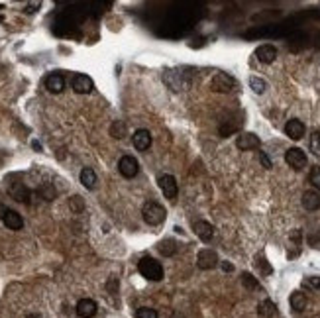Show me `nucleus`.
Listing matches in <instances>:
<instances>
[{"label":"nucleus","instance_id":"obj_34","mask_svg":"<svg viewBox=\"0 0 320 318\" xmlns=\"http://www.w3.org/2000/svg\"><path fill=\"white\" fill-rule=\"evenodd\" d=\"M37 8H42V2H32V4H26V12H28V14L35 12Z\"/></svg>","mask_w":320,"mask_h":318},{"label":"nucleus","instance_id":"obj_9","mask_svg":"<svg viewBox=\"0 0 320 318\" xmlns=\"http://www.w3.org/2000/svg\"><path fill=\"white\" fill-rule=\"evenodd\" d=\"M71 87H73V90L79 92V95H88V92L95 88V83H92V79L88 77V75L79 73V75H75L73 81H71Z\"/></svg>","mask_w":320,"mask_h":318},{"label":"nucleus","instance_id":"obj_37","mask_svg":"<svg viewBox=\"0 0 320 318\" xmlns=\"http://www.w3.org/2000/svg\"><path fill=\"white\" fill-rule=\"evenodd\" d=\"M26 318H42V316H40V314H28Z\"/></svg>","mask_w":320,"mask_h":318},{"label":"nucleus","instance_id":"obj_27","mask_svg":"<svg viewBox=\"0 0 320 318\" xmlns=\"http://www.w3.org/2000/svg\"><path fill=\"white\" fill-rule=\"evenodd\" d=\"M309 181L314 189H318L320 191V169L318 167H312V171H310V175H309Z\"/></svg>","mask_w":320,"mask_h":318},{"label":"nucleus","instance_id":"obj_1","mask_svg":"<svg viewBox=\"0 0 320 318\" xmlns=\"http://www.w3.org/2000/svg\"><path fill=\"white\" fill-rule=\"evenodd\" d=\"M138 271L147 281H161L163 279V267L159 261H155L154 257H142L138 264Z\"/></svg>","mask_w":320,"mask_h":318},{"label":"nucleus","instance_id":"obj_24","mask_svg":"<svg viewBox=\"0 0 320 318\" xmlns=\"http://www.w3.org/2000/svg\"><path fill=\"white\" fill-rule=\"evenodd\" d=\"M110 134L114 136V138H118V140H122V138H126V124H122V122H114L110 128Z\"/></svg>","mask_w":320,"mask_h":318},{"label":"nucleus","instance_id":"obj_22","mask_svg":"<svg viewBox=\"0 0 320 318\" xmlns=\"http://www.w3.org/2000/svg\"><path fill=\"white\" fill-rule=\"evenodd\" d=\"M157 250H159V253H161V255L171 257V255H175V252H177V244H175V240H171V238H169V240L159 241Z\"/></svg>","mask_w":320,"mask_h":318},{"label":"nucleus","instance_id":"obj_18","mask_svg":"<svg viewBox=\"0 0 320 318\" xmlns=\"http://www.w3.org/2000/svg\"><path fill=\"white\" fill-rule=\"evenodd\" d=\"M10 195L18 202H30V191H28V186L22 185V183H14L10 186Z\"/></svg>","mask_w":320,"mask_h":318},{"label":"nucleus","instance_id":"obj_36","mask_svg":"<svg viewBox=\"0 0 320 318\" xmlns=\"http://www.w3.org/2000/svg\"><path fill=\"white\" fill-rule=\"evenodd\" d=\"M6 212H8V209H6V207H4L2 202H0V220H4V216H6Z\"/></svg>","mask_w":320,"mask_h":318},{"label":"nucleus","instance_id":"obj_23","mask_svg":"<svg viewBox=\"0 0 320 318\" xmlns=\"http://www.w3.org/2000/svg\"><path fill=\"white\" fill-rule=\"evenodd\" d=\"M250 88L254 90L255 95H263L265 88H267V83H265L263 79H259V77H252V79H250Z\"/></svg>","mask_w":320,"mask_h":318},{"label":"nucleus","instance_id":"obj_2","mask_svg":"<svg viewBox=\"0 0 320 318\" xmlns=\"http://www.w3.org/2000/svg\"><path fill=\"white\" fill-rule=\"evenodd\" d=\"M165 209L159 204V202H155V200H147L144 204V209H142V216L144 220L149 224V226H157V224H161L163 220H165Z\"/></svg>","mask_w":320,"mask_h":318},{"label":"nucleus","instance_id":"obj_32","mask_svg":"<svg viewBox=\"0 0 320 318\" xmlns=\"http://www.w3.org/2000/svg\"><path fill=\"white\" fill-rule=\"evenodd\" d=\"M259 161H261V165H263L265 169H271V167H273L271 159H269V157H267V154H263V152L259 154Z\"/></svg>","mask_w":320,"mask_h":318},{"label":"nucleus","instance_id":"obj_6","mask_svg":"<svg viewBox=\"0 0 320 318\" xmlns=\"http://www.w3.org/2000/svg\"><path fill=\"white\" fill-rule=\"evenodd\" d=\"M285 161H287V165L291 169L300 171L303 167H307V154L300 147H291V149H287V154H285Z\"/></svg>","mask_w":320,"mask_h":318},{"label":"nucleus","instance_id":"obj_35","mask_svg":"<svg viewBox=\"0 0 320 318\" xmlns=\"http://www.w3.org/2000/svg\"><path fill=\"white\" fill-rule=\"evenodd\" d=\"M222 269H224L226 273H232V271H234V265L230 264V261H222Z\"/></svg>","mask_w":320,"mask_h":318},{"label":"nucleus","instance_id":"obj_3","mask_svg":"<svg viewBox=\"0 0 320 318\" xmlns=\"http://www.w3.org/2000/svg\"><path fill=\"white\" fill-rule=\"evenodd\" d=\"M210 87L216 92H232L234 88H238V81L226 73H216L210 81Z\"/></svg>","mask_w":320,"mask_h":318},{"label":"nucleus","instance_id":"obj_21","mask_svg":"<svg viewBox=\"0 0 320 318\" xmlns=\"http://www.w3.org/2000/svg\"><path fill=\"white\" fill-rule=\"evenodd\" d=\"M81 183H83V186H87V189H95L97 186V173L90 167H85L81 171Z\"/></svg>","mask_w":320,"mask_h":318},{"label":"nucleus","instance_id":"obj_10","mask_svg":"<svg viewBox=\"0 0 320 318\" xmlns=\"http://www.w3.org/2000/svg\"><path fill=\"white\" fill-rule=\"evenodd\" d=\"M305 132H307L305 124L300 120H297V118H291V120L285 124V134H287L291 140H295V142L303 140V138H305Z\"/></svg>","mask_w":320,"mask_h":318},{"label":"nucleus","instance_id":"obj_33","mask_svg":"<svg viewBox=\"0 0 320 318\" xmlns=\"http://www.w3.org/2000/svg\"><path fill=\"white\" fill-rule=\"evenodd\" d=\"M71 209H75V210H81V209H83L81 197H73V198H71Z\"/></svg>","mask_w":320,"mask_h":318},{"label":"nucleus","instance_id":"obj_12","mask_svg":"<svg viewBox=\"0 0 320 318\" xmlns=\"http://www.w3.org/2000/svg\"><path fill=\"white\" fill-rule=\"evenodd\" d=\"M132 143L138 152H145L152 145V134L147 132V130H144V128L142 130H136L132 134Z\"/></svg>","mask_w":320,"mask_h":318},{"label":"nucleus","instance_id":"obj_29","mask_svg":"<svg viewBox=\"0 0 320 318\" xmlns=\"http://www.w3.org/2000/svg\"><path fill=\"white\" fill-rule=\"evenodd\" d=\"M310 149L314 154H320V132H312V138H310Z\"/></svg>","mask_w":320,"mask_h":318},{"label":"nucleus","instance_id":"obj_14","mask_svg":"<svg viewBox=\"0 0 320 318\" xmlns=\"http://www.w3.org/2000/svg\"><path fill=\"white\" fill-rule=\"evenodd\" d=\"M193 228H195V234H197L202 241H210L212 240V236H214V226H212L210 222H206V220L195 222Z\"/></svg>","mask_w":320,"mask_h":318},{"label":"nucleus","instance_id":"obj_5","mask_svg":"<svg viewBox=\"0 0 320 318\" xmlns=\"http://www.w3.org/2000/svg\"><path fill=\"white\" fill-rule=\"evenodd\" d=\"M157 185L161 189V193L165 195V198L169 200H175L179 195V185H177V179L173 175H161L157 179Z\"/></svg>","mask_w":320,"mask_h":318},{"label":"nucleus","instance_id":"obj_25","mask_svg":"<svg viewBox=\"0 0 320 318\" xmlns=\"http://www.w3.org/2000/svg\"><path fill=\"white\" fill-rule=\"evenodd\" d=\"M136 318H159L157 316V310L149 307H142L136 310Z\"/></svg>","mask_w":320,"mask_h":318},{"label":"nucleus","instance_id":"obj_30","mask_svg":"<svg viewBox=\"0 0 320 318\" xmlns=\"http://www.w3.org/2000/svg\"><path fill=\"white\" fill-rule=\"evenodd\" d=\"M305 287L318 291L320 289V277H307V279H305Z\"/></svg>","mask_w":320,"mask_h":318},{"label":"nucleus","instance_id":"obj_8","mask_svg":"<svg viewBox=\"0 0 320 318\" xmlns=\"http://www.w3.org/2000/svg\"><path fill=\"white\" fill-rule=\"evenodd\" d=\"M261 145V140L252 132H243L238 136V140H236V147L238 149H242V152H250V149H257Z\"/></svg>","mask_w":320,"mask_h":318},{"label":"nucleus","instance_id":"obj_13","mask_svg":"<svg viewBox=\"0 0 320 318\" xmlns=\"http://www.w3.org/2000/svg\"><path fill=\"white\" fill-rule=\"evenodd\" d=\"M45 88H47L49 92H53V95L63 92V88H65V79H63V75H59V73L47 75V77H45Z\"/></svg>","mask_w":320,"mask_h":318},{"label":"nucleus","instance_id":"obj_17","mask_svg":"<svg viewBox=\"0 0 320 318\" xmlns=\"http://www.w3.org/2000/svg\"><path fill=\"white\" fill-rule=\"evenodd\" d=\"M303 207L307 210H318L320 209V195L316 191H307L303 193Z\"/></svg>","mask_w":320,"mask_h":318},{"label":"nucleus","instance_id":"obj_20","mask_svg":"<svg viewBox=\"0 0 320 318\" xmlns=\"http://www.w3.org/2000/svg\"><path fill=\"white\" fill-rule=\"evenodd\" d=\"M289 303H291V308L295 312H303L307 308V296H305V293H300V291H295L291 295V298H289Z\"/></svg>","mask_w":320,"mask_h":318},{"label":"nucleus","instance_id":"obj_28","mask_svg":"<svg viewBox=\"0 0 320 318\" xmlns=\"http://www.w3.org/2000/svg\"><path fill=\"white\" fill-rule=\"evenodd\" d=\"M40 195H42L45 200H53V198H55V191H53L51 185H45L44 189H40Z\"/></svg>","mask_w":320,"mask_h":318},{"label":"nucleus","instance_id":"obj_31","mask_svg":"<svg viewBox=\"0 0 320 318\" xmlns=\"http://www.w3.org/2000/svg\"><path fill=\"white\" fill-rule=\"evenodd\" d=\"M257 267H259V269H261V273H265V275H269L271 271H273V269H271V265L267 264L265 259H259V261H257Z\"/></svg>","mask_w":320,"mask_h":318},{"label":"nucleus","instance_id":"obj_15","mask_svg":"<svg viewBox=\"0 0 320 318\" xmlns=\"http://www.w3.org/2000/svg\"><path fill=\"white\" fill-rule=\"evenodd\" d=\"M97 303L92 298H81L77 303V314L81 318H92L97 314Z\"/></svg>","mask_w":320,"mask_h":318},{"label":"nucleus","instance_id":"obj_7","mask_svg":"<svg viewBox=\"0 0 320 318\" xmlns=\"http://www.w3.org/2000/svg\"><path fill=\"white\" fill-rule=\"evenodd\" d=\"M197 265H199V269H204V271L214 269V267L218 265V255H216L214 250L204 248V250H200L199 255H197Z\"/></svg>","mask_w":320,"mask_h":318},{"label":"nucleus","instance_id":"obj_26","mask_svg":"<svg viewBox=\"0 0 320 318\" xmlns=\"http://www.w3.org/2000/svg\"><path fill=\"white\" fill-rule=\"evenodd\" d=\"M242 283L246 289H257L259 287V283H257V279H255L254 275L250 273H242Z\"/></svg>","mask_w":320,"mask_h":318},{"label":"nucleus","instance_id":"obj_4","mask_svg":"<svg viewBox=\"0 0 320 318\" xmlns=\"http://www.w3.org/2000/svg\"><path fill=\"white\" fill-rule=\"evenodd\" d=\"M118 171H120L122 177H126V179H132L140 173V163H138V159L132 157V155H122L120 161H118Z\"/></svg>","mask_w":320,"mask_h":318},{"label":"nucleus","instance_id":"obj_11","mask_svg":"<svg viewBox=\"0 0 320 318\" xmlns=\"http://www.w3.org/2000/svg\"><path fill=\"white\" fill-rule=\"evenodd\" d=\"M255 57H257V61H259V63H265V65L273 63V61H275V57H277L275 45H271V44L259 45V47L255 49Z\"/></svg>","mask_w":320,"mask_h":318},{"label":"nucleus","instance_id":"obj_16","mask_svg":"<svg viewBox=\"0 0 320 318\" xmlns=\"http://www.w3.org/2000/svg\"><path fill=\"white\" fill-rule=\"evenodd\" d=\"M2 222H4V226H6L8 230L16 232V230H22L24 228V218L16 212V210H8Z\"/></svg>","mask_w":320,"mask_h":318},{"label":"nucleus","instance_id":"obj_19","mask_svg":"<svg viewBox=\"0 0 320 318\" xmlns=\"http://www.w3.org/2000/svg\"><path fill=\"white\" fill-rule=\"evenodd\" d=\"M277 312V307L273 301H269V298H265V301H261L259 305H257V314L261 318H273Z\"/></svg>","mask_w":320,"mask_h":318}]
</instances>
